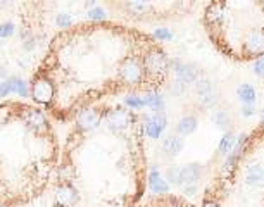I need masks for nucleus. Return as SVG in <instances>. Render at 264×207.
<instances>
[{"mask_svg": "<svg viewBox=\"0 0 264 207\" xmlns=\"http://www.w3.org/2000/svg\"><path fill=\"white\" fill-rule=\"evenodd\" d=\"M142 62H144L145 76H150L157 81L164 80L169 71V66H171L164 50H161L159 47H150L145 52V56L142 57Z\"/></svg>", "mask_w": 264, "mask_h": 207, "instance_id": "1", "label": "nucleus"}, {"mask_svg": "<svg viewBox=\"0 0 264 207\" xmlns=\"http://www.w3.org/2000/svg\"><path fill=\"white\" fill-rule=\"evenodd\" d=\"M117 76L123 81L124 85H140L145 81V69H144V62H142L140 57L137 56H128L124 57L123 60L117 66Z\"/></svg>", "mask_w": 264, "mask_h": 207, "instance_id": "2", "label": "nucleus"}, {"mask_svg": "<svg viewBox=\"0 0 264 207\" xmlns=\"http://www.w3.org/2000/svg\"><path fill=\"white\" fill-rule=\"evenodd\" d=\"M240 56L243 59H259L264 57V26L252 28L240 42Z\"/></svg>", "mask_w": 264, "mask_h": 207, "instance_id": "3", "label": "nucleus"}, {"mask_svg": "<svg viewBox=\"0 0 264 207\" xmlns=\"http://www.w3.org/2000/svg\"><path fill=\"white\" fill-rule=\"evenodd\" d=\"M21 118L26 126L35 135H45L49 131V119H47V116L42 111L33 109V107H25V111L21 113Z\"/></svg>", "mask_w": 264, "mask_h": 207, "instance_id": "4", "label": "nucleus"}, {"mask_svg": "<svg viewBox=\"0 0 264 207\" xmlns=\"http://www.w3.org/2000/svg\"><path fill=\"white\" fill-rule=\"evenodd\" d=\"M54 95H56V88H54L52 81H50L49 78L40 76V78H36V80L33 81L31 97H33V100H35V102L47 106V104H50V102L54 100Z\"/></svg>", "mask_w": 264, "mask_h": 207, "instance_id": "5", "label": "nucleus"}, {"mask_svg": "<svg viewBox=\"0 0 264 207\" xmlns=\"http://www.w3.org/2000/svg\"><path fill=\"white\" fill-rule=\"evenodd\" d=\"M106 121H107V124H109L111 130L124 131L133 124L135 118H133V113H131V111L124 109V107H117V109L107 111Z\"/></svg>", "mask_w": 264, "mask_h": 207, "instance_id": "6", "label": "nucleus"}, {"mask_svg": "<svg viewBox=\"0 0 264 207\" xmlns=\"http://www.w3.org/2000/svg\"><path fill=\"white\" fill-rule=\"evenodd\" d=\"M56 207H74L80 202V193L71 183H59L54 193Z\"/></svg>", "mask_w": 264, "mask_h": 207, "instance_id": "7", "label": "nucleus"}, {"mask_svg": "<svg viewBox=\"0 0 264 207\" xmlns=\"http://www.w3.org/2000/svg\"><path fill=\"white\" fill-rule=\"evenodd\" d=\"M195 93L201 98L204 107H214L216 102H218V91H216L214 85L205 78H199L195 81Z\"/></svg>", "mask_w": 264, "mask_h": 207, "instance_id": "8", "label": "nucleus"}, {"mask_svg": "<svg viewBox=\"0 0 264 207\" xmlns=\"http://www.w3.org/2000/svg\"><path fill=\"white\" fill-rule=\"evenodd\" d=\"M171 67L176 74V80L181 81V83L188 85V83H195L199 80V71L194 64L181 62L180 59H175L171 62Z\"/></svg>", "mask_w": 264, "mask_h": 207, "instance_id": "9", "label": "nucleus"}, {"mask_svg": "<svg viewBox=\"0 0 264 207\" xmlns=\"http://www.w3.org/2000/svg\"><path fill=\"white\" fill-rule=\"evenodd\" d=\"M100 121H102V116H100V113L99 111H95V109H83V111H80L78 113V116H76V124H78V128H80L81 131H92V130H95V128H99V124H100Z\"/></svg>", "mask_w": 264, "mask_h": 207, "instance_id": "10", "label": "nucleus"}, {"mask_svg": "<svg viewBox=\"0 0 264 207\" xmlns=\"http://www.w3.org/2000/svg\"><path fill=\"white\" fill-rule=\"evenodd\" d=\"M168 126V119H166L164 113H154L152 116L145 118V133H147L148 138H159L162 135V131Z\"/></svg>", "mask_w": 264, "mask_h": 207, "instance_id": "11", "label": "nucleus"}, {"mask_svg": "<svg viewBox=\"0 0 264 207\" xmlns=\"http://www.w3.org/2000/svg\"><path fill=\"white\" fill-rule=\"evenodd\" d=\"M243 179H245V185L254 186V188H264V166L259 162L245 166Z\"/></svg>", "mask_w": 264, "mask_h": 207, "instance_id": "12", "label": "nucleus"}, {"mask_svg": "<svg viewBox=\"0 0 264 207\" xmlns=\"http://www.w3.org/2000/svg\"><path fill=\"white\" fill-rule=\"evenodd\" d=\"M148 188H150V192L155 193V195H164V193H168L169 185H168V181L162 178L161 173L157 171V168L150 169V175H148Z\"/></svg>", "mask_w": 264, "mask_h": 207, "instance_id": "13", "label": "nucleus"}, {"mask_svg": "<svg viewBox=\"0 0 264 207\" xmlns=\"http://www.w3.org/2000/svg\"><path fill=\"white\" fill-rule=\"evenodd\" d=\"M183 148V140H181L178 135H168V137L162 140V152H164L168 157H175L178 155Z\"/></svg>", "mask_w": 264, "mask_h": 207, "instance_id": "14", "label": "nucleus"}, {"mask_svg": "<svg viewBox=\"0 0 264 207\" xmlns=\"http://www.w3.org/2000/svg\"><path fill=\"white\" fill-rule=\"evenodd\" d=\"M202 176L201 164H188L181 168V185H197Z\"/></svg>", "mask_w": 264, "mask_h": 207, "instance_id": "15", "label": "nucleus"}, {"mask_svg": "<svg viewBox=\"0 0 264 207\" xmlns=\"http://www.w3.org/2000/svg\"><path fill=\"white\" fill-rule=\"evenodd\" d=\"M142 98H144L145 107H150L155 113H162V111H164V98H162V95L157 93V91L148 90L145 95H142Z\"/></svg>", "mask_w": 264, "mask_h": 207, "instance_id": "16", "label": "nucleus"}, {"mask_svg": "<svg viewBox=\"0 0 264 207\" xmlns=\"http://www.w3.org/2000/svg\"><path fill=\"white\" fill-rule=\"evenodd\" d=\"M236 97L242 100L243 106H252L254 102H256L257 95H256V90H254L252 85L249 83H242L238 88H236Z\"/></svg>", "mask_w": 264, "mask_h": 207, "instance_id": "17", "label": "nucleus"}, {"mask_svg": "<svg viewBox=\"0 0 264 207\" xmlns=\"http://www.w3.org/2000/svg\"><path fill=\"white\" fill-rule=\"evenodd\" d=\"M195 130H197V118L190 116V114L183 116L178 121V124H176V131L180 135H192Z\"/></svg>", "mask_w": 264, "mask_h": 207, "instance_id": "18", "label": "nucleus"}, {"mask_svg": "<svg viewBox=\"0 0 264 207\" xmlns=\"http://www.w3.org/2000/svg\"><path fill=\"white\" fill-rule=\"evenodd\" d=\"M235 144H236L235 133H233V131H226L225 137H223L221 142H219V154L228 157V155L232 154L233 148H235Z\"/></svg>", "mask_w": 264, "mask_h": 207, "instance_id": "19", "label": "nucleus"}, {"mask_svg": "<svg viewBox=\"0 0 264 207\" xmlns=\"http://www.w3.org/2000/svg\"><path fill=\"white\" fill-rule=\"evenodd\" d=\"M212 119H214L218 128H221V130H225V131H232V118H230V114L226 113V111H223V109L214 111Z\"/></svg>", "mask_w": 264, "mask_h": 207, "instance_id": "20", "label": "nucleus"}, {"mask_svg": "<svg viewBox=\"0 0 264 207\" xmlns=\"http://www.w3.org/2000/svg\"><path fill=\"white\" fill-rule=\"evenodd\" d=\"M9 87H11V91L12 93H18L19 97H26L28 95V83L21 78H9L7 80Z\"/></svg>", "mask_w": 264, "mask_h": 207, "instance_id": "21", "label": "nucleus"}, {"mask_svg": "<svg viewBox=\"0 0 264 207\" xmlns=\"http://www.w3.org/2000/svg\"><path fill=\"white\" fill-rule=\"evenodd\" d=\"M124 7H126L131 14L142 16V14H147V12L152 9V5L147 4V2H128V4H124Z\"/></svg>", "mask_w": 264, "mask_h": 207, "instance_id": "22", "label": "nucleus"}, {"mask_svg": "<svg viewBox=\"0 0 264 207\" xmlns=\"http://www.w3.org/2000/svg\"><path fill=\"white\" fill-rule=\"evenodd\" d=\"M166 181L168 185H175V186H180L181 185V168L178 166H173L166 171Z\"/></svg>", "mask_w": 264, "mask_h": 207, "instance_id": "23", "label": "nucleus"}, {"mask_svg": "<svg viewBox=\"0 0 264 207\" xmlns=\"http://www.w3.org/2000/svg\"><path fill=\"white\" fill-rule=\"evenodd\" d=\"M124 104H126V107H130V109H133V111H140L145 107L142 95H128V97L124 98Z\"/></svg>", "mask_w": 264, "mask_h": 207, "instance_id": "24", "label": "nucleus"}, {"mask_svg": "<svg viewBox=\"0 0 264 207\" xmlns=\"http://www.w3.org/2000/svg\"><path fill=\"white\" fill-rule=\"evenodd\" d=\"M87 16H88V19H92V21H102V19H106L107 14L102 7H92L87 12Z\"/></svg>", "mask_w": 264, "mask_h": 207, "instance_id": "25", "label": "nucleus"}, {"mask_svg": "<svg viewBox=\"0 0 264 207\" xmlns=\"http://www.w3.org/2000/svg\"><path fill=\"white\" fill-rule=\"evenodd\" d=\"M169 90L173 91L175 95H178V97H181V95L187 91V85L185 83H181V81H178V80H175L171 83V87H169Z\"/></svg>", "mask_w": 264, "mask_h": 207, "instance_id": "26", "label": "nucleus"}, {"mask_svg": "<svg viewBox=\"0 0 264 207\" xmlns=\"http://www.w3.org/2000/svg\"><path fill=\"white\" fill-rule=\"evenodd\" d=\"M154 36L157 40H161V42H168V40H171L173 38V33L169 31L168 28H157L154 31Z\"/></svg>", "mask_w": 264, "mask_h": 207, "instance_id": "27", "label": "nucleus"}, {"mask_svg": "<svg viewBox=\"0 0 264 207\" xmlns=\"http://www.w3.org/2000/svg\"><path fill=\"white\" fill-rule=\"evenodd\" d=\"M16 26L14 23H4V25H0V38H7L14 33Z\"/></svg>", "mask_w": 264, "mask_h": 207, "instance_id": "28", "label": "nucleus"}, {"mask_svg": "<svg viewBox=\"0 0 264 207\" xmlns=\"http://www.w3.org/2000/svg\"><path fill=\"white\" fill-rule=\"evenodd\" d=\"M56 23L59 28H67V26H71V23H73V18H71L69 14H59L56 18Z\"/></svg>", "mask_w": 264, "mask_h": 207, "instance_id": "29", "label": "nucleus"}, {"mask_svg": "<svg viewBox=\"0 0 264 207\" xmlns=\"http://www.w3.org/2000/svg\"><path fill=\"white\" fill-rule=\"evenodd\" d=\"M12 116V111L9 106H0V124H5Z\"/></svg>", "mask_w": 264, "mask_h": 207, "instance_id": "30", "label": "nucleus"}, {"mask_svg": "<svg viewBox=\"0 0 264 207\" xmlns=\"http://www.w3.org/2000/svg\"><path fill=\"white\" fill-rule=\"evenodd\" d=\"M254 73L257 76H264V57H259V59L254 60V66H252Z\"/></svg>", "mask_w": 264, "mask_h": 207, "instance_id": "31", "label": "nucleus"}, {"mask_svg": "<svg viewBox=\"0 0 264 207\" xmlns=\"http://www.w3.org/2000/svg\"><path fill=\"white\" fill-rule=\"evenodd\" d=\"M9 93H12V91H11V87H9L7 80H5L0 83V97H7Z\"/></svg>", "mask_w": 264, "mask_h": 207, "instance_id": "32", "label": "nucleus"}, {"mask_svg": "<svg viewBox=\"0 0 264 207\" xmlns=\"http://www.w3.org/2000/svg\"><path fill=\"white\" fill-rule=\"evenodd\" d=\"M240 113H242L243 118H250V116H254V114H256V109H254V106H242Z\"/></svg>", "mask_w": 264, "mask_h": 207, "instance_id": "33", "label": "nucleus"}, {"mask_svg": "<svg viewBox=\"0 0 264 207\" xmlns=\"http://www.w3.org/2000/svg\"><path fill=\"white\" fill-rule=\"evenodd\" d=\"M202 207H221L219 206V202L216 199H204V202H202Z\"/></svg>", "mask_w": 264, "mask_h": 207, "instance_id": "34", "label": "nucleus"}, {"mask_svg": "<svg viewBox=\"0 0 264 207\" xmlns=\"http://www.w3.org/2000/svg\"><path fill=\"white\" fill-rule=\"evenodd\" d=\"M195 192H197V185H185L183 188L185 195H195Z\"/></svg>", "mask_w": 264, "mask_h": 207, "instance_id": "35", "label": "nucleus"}, {"mask_svg": "<svg viewBox=\"0 0 264 207\" xmlns=\"http://www.w3.org/2000/svg\"><path fill=\"white\" fill-rule=\"evenodd\" d=\"M261 126H264V109H263V113H261Z\"/></svg>", "mask_w": 264, "mask_h": 207, "instance_id": "36", "label": "nucleus"}, {"mask_svg": "<svg viewBox=\"0 0 264 207\" xmlns=\"http://www.w3.org/2000/svg\"><path fill=\"white\" fill-rule=\"evenodd\" d=\"M0 74H2V71H0Z\"/></svg>", "mask_w": 264, "mask_h": 207, "instance_id": "37", "label": "nucleus"}]
</instances>
